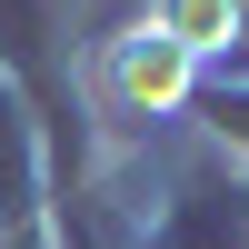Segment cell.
Listing matches in <instances>:
<instances>
[{"label":"cell","mask_w":249,"mask_h":249,"mask_svg":"<svg viewBox=\"0 0 249 249\" xmlns=\"http://www.w3.org/2000/svg\"><path fill=\"white\" fill-rule=\"evenodd\" d=\"M150 20H160V30H170L190 60H219V50H239L249 0H150Z\"/></svg>","instance_id":"277c9868"},{"label":"cell","mask_w":249,"mask_h":249,"mask_svg":"<svg viewBox=\"0 0 249 249\" xmlns=\"http://www.w3.org/2000/svg\"><path fill=\"white\" fill-rule=\"evenodd\" d=\"M190 110L210 120V140L249 150V70H219V80H199V100H190Z\"/></svg>","instance_id":"5b68a950"},{"label":"cell","mask_w":249,"mask_h":249,"mask_svg":"<svg viewBox=\"0 0 249 249\" xmlns=\"http://www.w3.org/2000/svg\"><path fill=\"white\" fill-rule=\"evenodd\" d=\"M110 80H120V100H130V110H160V120L199 100V60L179 50L160 20H140V30L110 40Z\"/></svg>","instance_id":"7a4b0ae2"},{"label":"cell","mask_w":249,"mask_h":249,"mask_svg":"<svg viewBox=\"0 0 249 249\" xmlns=\"http://www.w3.org/2000/svg\"><path fill=\"white\" fill-rule=\"evenodd\" d=\"M60 40H70V0H0V60L40 80L50 110H60Z\"/></svg>","instance_id":"3957f363"},{"label":"cell","mask_w":249,"mask_h":249,"mask_svg":"<svg viewBox=\"0 0 249 249\" xmlns=\"http://www.w3.org/2000/svg\"><path fill=\"white\" fill-rule=\"evenodd\" d=\"M150 249H249V170L190 160L170 179V219L150 230Z\"/></svg>","instance_id":"6da1fadb"}]
</instances>
